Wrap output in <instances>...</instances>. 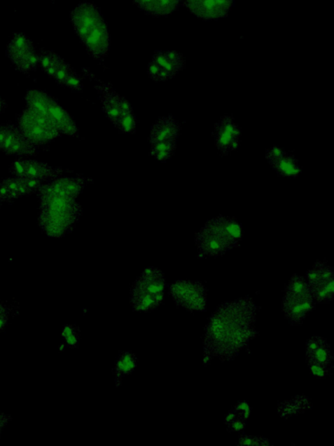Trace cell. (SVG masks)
<instances>
[{
  "label": "cell",
  "instance_id": "1",
  "mask_svg": "<svg viewBox=\"0 0 334 446\" xmlns=\"http://www.w3.org/2000/svg\"><path fill=\"white\" fill-rule=\"evenodd\" d=\"M258 305L251 297L225 301L211 313L203 330V365L233 362L258 337Z\"/></svg>",
  "mask_w": 334,
  "mask_h": 446
},
{
  "label": "cell",
  "instance_id": "2",
  "mask_svg": "<svg viewBox=\"0 0 334 446\" xmlns=\"http://www.w3.org/2000/svg\"><path fill=\"white\" fill-rule=\"evenodd\" d=\"M71 20L89 55L95 60H103L109 51L110 35L98 7L92 3H81L71 12Z\"/></svg>",
  "mask_w": 334,
  "mask_h": 446
},
{
  "label": "cell",
  "instance_id": "3",
  "mask_svg": "<svg viewBox=\"0 0 334 446\" xmlns=\"http://www.w3.org/2000/svg\"><path fill=\"white\" fill-rule=\"evenodd\" d=\"M166 290L163 271L155 267L146 268L131 286L129 302L132 311L145 314L156 311L164 303Z\"/></svg>",
  "mask_w": 334,
  "mask_h": 446
},
{
  "label": "cell",
  "instance_id": "4",
  "mask_svg": "<svg viewBox=\"0 0 334 446\" xmlns=\"http://www.w3.org/2000/svg\"><path fill=\"white\" fill-rule=\"evenodd\" d=\"M317 303L306 278L293 274L284 290L281 309L286 321L292 326L303 325Z\"/></svg>",
  "mask_w": 334,
  "mask_h": 446
},
{
  "label": "cell",
  "instance_id": "5",
  "mask_svg": "<svg viewBox=\"0 0 334 446\" xmlns=\"http://www.w3.org/2000/svg\"><path fill=\"white\" fill-rule=\"evenodd\" d=\"M195 243L197 255L201 258L221 257L240 247V243L226 231L218 215L204 222L195 233Z\"/></svg>",
  "mask_w": 334,
  "mask_h": 446
},
{
  "label": "cell",
  "instance_id": "6",
  "mask_svg": "<svg viewBox=\"0 0 334 446\" xmlns=\"http://www.w3.org/2000/svg\"><path fill=\"white\" fill-rule=\"evenodd\" d=\"M169 295L176 306L191 314L207 311L208 290L200 280L176 281L169 286Z\"/></svg>",
  "mask_w": 334,
  "mask_h": 446
},
{
  "label": "cell",
  "instance_id": "7",
  "mask_svg": "<svg viewBox=\"0 0 334 446\" xmlns=\"http://www.w3.org/2000/svg\"><path fill=\"white\" fill-rule=\"evenodd\" d=\"M38 53L39 64L48 76L55 79L60 86L77 92L83 91L81 75L57 53L44 48L39 49Z\"/></svg>",
  "mask_w": 334,
  "mask_h": 446
},
{
  "label": "cell",
  "instance_id": "8",
  "mask_svg": "<svg viewBox=\"0 0 334 446\" xmlns=\"http://www.w3.org/2000/svg\"><path fill=\"white\" fill-rule=\"evenodd\" d=\"M306 362L309 372L315 379H325L331 375L334 355L325 337L316 334L309 338L306 343Z\"/></svg>",
  "mask_w": 334,
  "mask_h": 446
},
{
  "label": "cell",
  "instance_id": "9",
  "mask_svg": "<svg viewBox=\"0 0 334 446\" xmlns=\"http://www.w3.org/2000/svg\"><path fill=\"white\" fill-rule=\"evenodd\" d=\"M312 296L317 304H328L334 300V269L326 260L317 261L306 273Z\"/></svg>",
  "mask_w": 334,
  "mask_h": 446
},
{
  "label": "cell",
  "instance_id": "10",
  "mask_svg": "<svg viewBox=\"0 0 334 446\" xmlns=\"http://www.w3.org/2000/svg\"><path fill=\"white\" fill-rule=\"evenodd\" d=\"M211 137L221 156H228L242 145V128L232 114H225L215 122Z\"/></svg>",
  "mask_w": 334,
  "mask_h": 446
},
{
  "label": "cell",
  "instance_id": "11",
  "mask_svg": "<svg viewBox=\"0 0 334 446\" xmlns=\"http://www.w3.org/2000/svg\"><path fill=\"white\" fill-rule=\"evenodd\" d=\"M7 56L17 70L25 74L37 69L39 53L34 43L22 32H15L7 46Z\"/></svg>",
  "mask_w": 334,
  "mask_h": 446
},
{
  "label": "cell",
  "instance_id": "12",
  "mask_svg": "<svg viewBox=\"0 0 334 446\" xmlns=\"http://www.w3.org/2000/svg\"><path fill=\"white\" fill-rule=\"evenodd\" d=\"M185 68L184 57L176 51H157L147 67L154 81H167Z\"/></svg>",
  "mask_w": 334,
  "mask_h": 446
},
{
  "label": "cell",
  "instance_id": "13",
  "mask_svg": "<svg viewBox=\"0 0 334 446\" xmlns=\"http://www.w3.org/2000/svg\"><path fill=\"white\" fill-rule=\"evenodd\" d=\"M265 159L280 177L297 179L302 174L303 168L300 160L295 154L282 147L274 145L268 147L265 151Z\"/></svg>",
  "mask_w": 334,
  "mask_h": 446
},
{
  "label": "cell",
  "instance_id": "14",
  "mask_svg": "<svg viewBox=\"0 0 334 446\" xmlns=\"http://www.w3.org/2000/svg\"><path fill=\"white\" fill-rule=\"evenodd\" d=\"M193 15L200 19L218 20L228 16L233 0H182Z\"/></svg>",
  "mask_w": 334,
  "mask_h": 446
},
{
  "label": "cell",
  "instance_id": "15",
  "mask_svg": "<svg viewBox=\"0 0 334 446\" xmlns=\"http://www.w3.org/2000/svg\"><path fill=\"white\" fill-rule=\"evenodd\" d=\"M17 126L22 134L35 146L43 147L59 138V132L49 131L36 123L30 117L22 112L17 117Z\"/></svg>",
  "mask_w": 334,
  "mask_h": 446
},
{
  "label": "cell",
  "instance_id": "16",
  "mask_svg": "<svg viewBox=\"0 0 334 446\" xmlns=\"http://www.w3.org/2000/svg\"><path fill=\"white\" fill-rule=\"evenodd\" d=\"M48 114L60 135L80 137V129L74 118L52 96L48 104Z\"/></svg>",
  "mask_w": 334,
  "mask_h": 446
},
{
  "label": "cell",
  "instance_id": "17",
  "mask_svg": "<svg viewBox=\"0 0 334 446\" xmlns=\"http://www.w3.org/2000/svg\"><path fill=\"white\" fill-rule=\"evenodd\" d=\"M182 127L174 115L161 116L151 127L149 142L154 143L162 140H178L181 134Z\"/></svg>",
  "mask_w": 334,
  "mask_h": 446
},
{
  "label": "cell",
  "instance_id": "18",
  "mask_svg": "<svg viewBox=\"0 0 334 446\" xmlns=\"http://www.w3.org/2000/svg\"><path fill=\"white\" fill-rule=\"evenodd\" d=\"M95 88L100 93L104 113L106 114L111 123L116 126L118 119L120 117V102L121 95H118L110 84L96 86Z\"/></svg>",
  "mask_w": 334,
  "mask_h": 446
},
{
  "label": "cell",
  "instance_id": "19",
  "mask_svg": "<svg viewBox=\"0 0 334 446\" xmlns=\"http://www.w3.org/2000/svg\"><path fill=\"white\" fill-rule=\"evenodd\" d=\"M314 407L311 398L306 395H297L278 405V414L280 418L288 420L293 417L303 414Z\"/></svg>",
  "mask_w": 334,
  "mask_h": 446
},
{
  "label": "cell",
  "instance_id": "20",
  "mask_svg": "<svg viewBox=\"0 0 334 446\" xmlns=\"http://www.w3.org/2000/svg\"><path fill=\"white\" fill-rule=\"evenodd\" d=\"M137 367L138 358L134 352L130 351L120 352L113 366V376L116 386H120L125 377L132 375Z\"/></svg>",
  "mask_w": 334,
  "mask_h": 446
},
{
  "label": "cell",
  "instance_id": "21",
  "mask_svg": "<svg viewBox=\"0 0 334 446\" xmlns=\"http://www.w3.org/2000/svg\"><path fill=\"white\" fill-rule=\"evenodd\" d=\"M134 2L149 15L166 16L178 9L182 0H134Z\"/></svg>",
  "mask_w": 334,
  "mask_h": 446
},
{
  "label": "cell",
  "instance_id": "22",
  "mask_svg": "<svg viewBox=\"0 0 334 446\" xmlns=\"http://www.w3.org/2000/svg\"><path fill=\"white\" fill-rule=\"evenodd\" d=\"M26 168V177L41 180L42 182L52 181L63 174L61 168H53L38 161L23 160Z\"/></svg>",
  "mask_w": 334,
  "mask_h": 446
},
{
  "label": "cell",
  "instance_id": "23",
  "mask_svg": "<svg viewBox=\"0 0 334 446\" xmlns=\"http://www.w3.org/2000/svg\"><path fill=\"white\" fill-rule=\"evenodd\" d=\"M52 185L56 187L57 189L64 190L68 196L74 199L81 195L85 187V180L84 177H62L59 176L52 180Z\"/></svg>",
  "mask_w": 334,
  "mask_h": 446
},
{
  "label": "cell",
  "instance_id": "24",
  "mask_svg": "<svg viewBox=\"0 0 334 446\" xmlns=\"http://www.w3.org/2000/svg\"><path fill=\"white\" fill-rule=\"evenodd\" d=\"M39 147L30 142L20 129L18 131L15 138H14L12 146L6 153L7 156H32L38 154Z\"/></svg>",
  "mask_w": 334,
  "mask_h": 446
},
{
  "label": "cell",
  "instance_id": "25",
  "mask_svg": "<svg viewBox=\"0 0 334 446\" xmlns=\"http://www.w3.org/2000/svg\"><path fill=\"white\" fill-rule=\"evenodd\" d=\"M178 140H162L151 143L150 154L160 163H167L175 156Z\"/></svg>",
  "mask_w": 334,
  "mask_h": 446
},
{
  "label": "cell",
  "instance_id": "26",
  "mask_svg": "<svg viewBox=\"0 0 334 446\" xmlns=\"http://www.w3.org/2000/svg\"><path fill=\"white\" fill-rule=\"evenodd\" d=\"M51 95L39 90H28L25 100H26L27 107L32 110L38 112L39 114L49 116L48 104Z\"/></svg>",
  "mask_w": 334,
  "mask_h": 446
},
{
  "label": "cell",
  "instance_id": "27",
  "mask_svg": "<svg viewBox=\"0 0 334 446\" xmlns=\"http://www.w3.org/2000/svg\"><path fill=\"white\" fill-rule=\"evenodd\" d=\"M64 345L68 348H76L81 343V332L80 327L75 325H66L61 330Z\"/></svg>",
  "mask_w": 334,
  "mask_h": 446
},
{
  "label": "cell",
  "instance_id": "28",
  "mask_svg": "<svg viewBox=\"0 0 334 446\" xmlns=\"http://www.w3.org/2000/svg\"><path fill=\"white\" fill-rule=\"evenodd\" d=\"M225 426L230 433H244L246 429L247 421L230 410L224 419Z\"/></svg>",
  "mask_w": 334,
  "mask_h": 446
},
{
  "label": "cell",
  "instance_id": "29",
  "mask_svg": "<svg viewBox=\"0 0 334 446\" xmlns=\"http://www.w3.org/2000/svg\"><path fill=\"white\" fill-rule=\"evenodd\" d=\"M137 125V118L135 116L134 112H132V113L120 115L115 127L120 129L123 134L134 135Z\"/></svg>",
  "mask_w": 334,
  "mask_h": 446
},
{
  "label": "cell",
  "instance_id": "30",
  "mask_svg": "<svg viewBox=\"0 0 334 446\" xmlns=\"http://www.w3.org/2000/svg\"><path fill=\"white\" fill-rule=\"evenodd\" d=\"M237 445L239 446H270L272 442L267 438L251 436V435L242 433L239 435Z\"/></svg>",
  "mask_w": 334,
  "mask_h": 446
},
{
  "label": "cell",
  "instance_id": "31",
  "mask_svg": "<svg viewBox=\"0 0 334 446\" xmlns=\"http://www.w3.org/2000/svg\"><path fill=\"white\" fill-rule=\"evenodd\" d=\"M39 227L46 234V236L56 239L63 238L64 236L74 231V230L64 228V227L55 224H43Z\"/></svg>",
  "mask_w": 334,
  "mask_h": 446
},
{
  "label": "cell",
  "instance_id": "32",
  "mask_svg": "<svg viewBox=\"0 0 334 446\" xmlns=\"http://www.w3.org/2000/svg\"><path fill=\"white\" fill-rule=\"evenodd\" d=\"M18 131H19L18 126L11 123L6 124L5 137H4L1 146H0V151H2V152L5 154L7 152V150L12 146Z\"/></svg>",
  "mask_w": 334,
  "mask_h": 446
},
{
  "label": "cell",
  "instance_id": "33",
  "mask_svg": "<svg viewBox=\"0 0 334 446\" xmlns=\"http://www.w3.org/2000/svg\"><path fill=\"white\" fill-rule=\"evenodd\" d=\"M231 410H232L237 415L242 417V418L246 421H249L250 419L251 411H253L249 403L245 400L237 403Z\"/></svg>",
  "mask_w": 334,
  "mask_h": 446
},
{
  "label": "cell",
  "instance_id": "34",
  "mask_svg": "<svg viewBox=\"0 0 334 446\" xmlns=\"http://www.w3.org/2000/svg\"><path fill=\"white\" fill-rule=\"evenodd\" d=\"M22 197L19 193L11 191L6 187L0 182V201L2 203H13L20 198Z\"/></svg>",
  "mask_w": 334,
  "mask_h": 446
},
{
  "label": "cell",
  "instance_id": "35",
  "mask_svg": "<svg viewBox=\"0 0 334 446\" xmlns=\"http://www.w3.org/2000/svg\"><path fill=\"white\" fill-rule=\"evenodd\" d=\"M23 182L25 185H26L27 189H28L29 195H34V194H38L39 189L43 185L44 182L41 181V180L29 178V177H22Z\"/></svg>",
  "mask_w": 334,
  "mask_h": 446
},
{
  "label": "cell",
  "instance_id": "36",
  "mask_svg": "<svg viewBox=\"0 0 334 446\" xmlns=\"http://www.w3.org/2000/svg\"><path fill=\"white\" fill-rule=\"evenodd\" d=\"M9 170L14 177H26V168H25L23 160L14 161L11 164Z\"/></svg>",
  "mask_w": 334,
  "mask_h": 446
},
{
  "label": "cell",
  "instance_id": "37",
  "mask_svg": "<svg viewBox=\"0 0 334 446\" xmlns=\"http://www.w3.org/2000/svg\"><path fill=\"white\" fill-rule=\"evenodd\" d=\"M10 309L0 302V332L5 330L10 322Z\"/></svg>",
  "mask_w": 334,
  "mask_h": 446
},
{
  "label": "cell",
  "instance_id": "38",
  "mask_svg": "<svg viewBox=\"0 0 334 446\" xmlns=\"http://www.w3.org/2000/svg\"><path fill=\"white\" fill-rule=\"evenodd\" d=\"M120 115L132 113V112H134V109H132L131 103L129 102L128 100L124 96L120 97Z\"/></svg>",
  "mask_w": 334,
  "mask_h": 446
},
{
  "label": "cell",
  "instance_id": "39",
  "mask_svg": "<svg viewBox=\"0 0 334 446\" xmlns=\"http://www.w3.org/2000/svg\"><path fill=\"white\" fill-rule=\"evenodd\" d=\"M12 418L6 413L0 412V438H1L2 431L5 427L11 422Z\"/></svg>",
  "mask_w": 334,
  "mask_h": 446
},
{
  "label": "cell",
  "instance_id": "40",
  "mask_svg": "<svg viewBox=\"0 0 334 446\" xmlns=\"http://www.w3.org/2000/svg\"><path fill=\"white\" fill-rule=\"evenodd\" d=\"M6 134V125H0V146L3 142L4 137Z\"/></svg>",
  "mask_w": 334,
  "mask_h": 446
},
{
  "label": "cell",
  "instance_id": "41",
  "mask_svg": "<svg viewBox=\"0 0 334 446\" xmlns=\"http://www.w3.org/2000/svg\"><path fill=\"white\" fill-rule=\"evenodd\" d=\"M6 107V104L5 102V100H4L1 97H0V114L3 113L4 111H5Z\"/></svg>",
  "mask_w": 334,
  "mask_h": 446
},
{
  "label": "cell",
  "instance_id": "42",
  "mask_svg": "<svg viewBox=\"0 0 334 446\" xmlns=\"http://www.w3.org/2000/svg\"><path fill=\"white\" fill-rule=\"evenodd\" d=\"M2 203H3L2 201H0V208H1L2 207Z\"/></svg>",
  "mask_w": 334,
  "mask_h": 446
}]
</instances>
